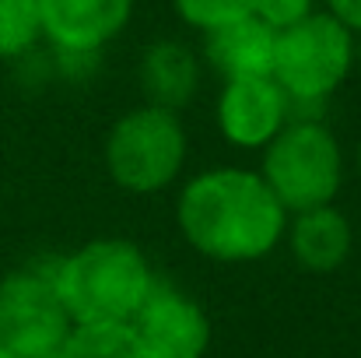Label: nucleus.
Returning <instances> with one entry per match:
<instances>
[{
  "instance_id": "nucleus-1",
  "label": "nucleus",
  "mask_w": 361,
  "mask_h": 358,
  "mask_svg": "<svg viewBox=\"0 0 361 358\" xmlns=\"http://www.w3.org/2000/svg\"><path fill=\"white\" fill-rule=\"evenodd\" d=\"M176 222L200 256L218 263H252L284 239L288 211L259 172L211 169L183 186Z\"/></svg>"
},
{
  "instance_id": "nucleus-2",
  "label": "nucleus",
  "mask_w": 361,
  "mask_h": 358,
  "mask_svg": "<svg viewBox=\"0 0 361 358\" xmlns=\"http://www.w3.org/2000/svg\"><path fill=\"white\" fill-rule=\"evenodd\" d=\"M154 270L130 239H92L60 256L53 288L74 327L130 323L154 288Z\"/></svg>"
},
{
  "instance_id": "nucleus-3",
  "label": "nucleus",
  "mask_w": 361,
  "mask_h": 358,
  "mask_svg": "<svg viewBox=\"0 0 361 358\" xmlns=\"http://www.w3.org/2000/svg\"><path fill=\"white\" fill-rule=\"evenodd\" d=\"M263 183L288 215L334 204L344 183V155L323 123H284L263 148Z\"/></svg>"
},
{
  "instance_id": "nucleus-4",
  "label": "nucleus",
  "mask_w": 361,
  "mask_h": 358,
  "mask_svg": "<svg viewBox=\"0 0 361 358\" xmlns=\"http://www.w3.org/2000/svg\"><path fill=\"white\" fill-rule=\"evenodd\" d=\"M186 126L179 113L140 106L113 123L106 137V172L126 193H158L186 165Z\"/></svg>"
},
{
  "instance_id": "nucleus-5",
  "label": "nucleus",
  "mask_w": 361,
  "mask_h": 358,
  "mask_svg": "<svg viewBox=\"0 0 361 358\" xmlns=\"http://www.w3.org/2000/svg\"><path fill=\"white\" fill-rule=\"evenodd\" d=\"M355 64V35L334 14H309L277 32L270 78L291 102H326Z\"/></svg>"
},
{
  "instance_id": "nucleus-6",
  "label": "nucleus",
  "mask_w": 361,
  "mask_h": 358,
  "mask_svg": "<svg viewBox=\"0 0 361 358\" xmlns=\"http://www.w3.org/2000/svg\"><path fill=\"white\" fill-rule=\"evenodd\" d=\"M71 330L53 281L28 267L0 278V348L11 358H56Z\"/></svg>"
},
{
  "instance_id": "nucleus-7",
  "label": "nucleus",
  "mask_w": 361,
  "mask_h": 358,
  "mask_svg": "<svg viewBox=\"0 0 361 358\" xmlns=\"http://www.w3.org/2000/svg\"><path fill=\"white\" fill-rule=\"evenodd\" d=\"M144 358H204L211 348V316L179 288L154 281L151 295L130 320Z\"/></svg>"
},
{
  "instance_id": "nucleus-8",
  "label": "nucleus",
  "mask_w": 361,
  "mask_h": 358,
  "mask_svg": "<svg viewBox=\"0 0 361 358\" xmlns=\"http://www.w3.org/2000/svg\"><path fill=\"white\" fill-rule=\"evenodd\" d=\"M288 123V99L274 78L225 81L218 99V130L228 144L256 151L267 148Z\"/></svg>"
},
{
  "instance_id": "nucleus-9",
  "label": "nucleus",
  "mask_w": 361,
  "mask_h": 358,
  "mask_svg": "<svg viewBox=\"0 0 361 358\" xmlns=\"http://www.w3.org/2000/svg\"><path fill=\"white\" fill-rule=\"evenodd\" d=\"M133 14V0H39V28L53 49L99 53Z\"/></svg>"
},
{
  "instance_id": "nucleus-10",
  "label": "nucleus",
  "mask_w": 361,
  "mask_h": 358,
  "mask_svg": "<svg viewBox=\"0 0 361 358\" xmlns=\"http://www.w3.org/2000/svg\"><path fill=\"white\" fill-rule=\"evenodd\" d=\"M284 236H288L295 263L305 267L309 274H334L337 267L348 263V256L355 249V229H351L348 215L334 204L298 211L288 222Z\"/></svg>"
},
{
  "instance_id": "nucleus-11",
  "label": "nucleus",
  "mask_w": 361,
  "mask_h": 358,
  "mask_svg": "<svg viewBox=\"0 0 361 358\" xmlns=\"http://www.w3.org/2000/svg\"><path fill=\"white\" fill-rule=\"evenodd\" d=\"M274 42H277V32H270L256 18H242V21H232L225 28L207 32L204 53H207V64L225 81L270 78V71H274Z\"/></svg>"
},
{
  "instance_id": "nucleus-12",
  "label": "nucleus",
  "mask_w": 361,
  "mask_h": 358,
  "mask_svg": "<svg viewBox=\"0 0 361 358\" xmlns=\"http://www.w3.org/2000/svg\"><path fill=\"white\" fill-rule=\"evenodd\" d=\"M197 85H200V67H197V56L183 42L161 39L144 49L140 88L147 95V106L179 113L197 95Z\"/></svg>"
},
{
  "instance_id": "nucleus-13",
  "label": "nucleus",
  "mask_w": 361,
  "mask_h": 358,
  "mask_svg": "<svg viewBox=\"0 0 361 358\" xmlns=\"http://www.w3.org/2000/svg\"><path fill=\"white\" fill-rule=\"evenodd\" d=\"M56 358H144L130 323H85L74 327Z\"/></svg>"
},
{
  "instance_id": "nucleus-14",
  "label": "nucleus",
  "mask_w": 361,
  "mask_h": 358,
  "mask_svg": "<svg viewBox=\"0 0 361 358\" xmlns=\"http://www.w3.org/2000/svg\"><path fill=\"white\" fill-rule=\"evenodd\" d=\"M39 35V0H0V60L25 56Z\"/></svg>"
},
{
  "instance_id": "nucleus-15",
  "label": "nucleus",
  "mask_w": 361,
  "mask_h": 358,
  "mask_svg": "<svg viewBox=\"0 0 361 358\" xmlns=\"http://www.w3.org/2000/svg\"><path fill=\"white\" fill-rule=\"evenodd\" d=\"M252 4L256 0H176V11L186 25L200 32H214L232 21L252 18Z\"/></svg>"
},
{
  "instance_id": "nucleus-16",
  "label": "nucleus",
  "mask_w": 361,
  "mask_h": 358,
  "mask_svg": "<svg viewBox=\"0 0 361 358\" xmlns=\"http://www.w3.org/2000/svg\"><path fill=\"white\" fill-rule=\"evenodd\" d=\"M312 14V0H256L252 18L263 21L270 32H284Z\"/></svg>"
},
{
  "instance_id": "nucleus-17",
  "label": "nucleus",
  "mask_w": 361,
  "mask_h": 358,
  "mask_svg": "<svg viewBox=\"0 0 361 358\" xmlns=\"http://www.w3.org/2000/svg\"><path fill=\"white\" fill-rule=\"evenodd\" d=\"M330 4V14L355 35L361 32V0H326Z\"/></svg>"
},
{
  "instance_id": "nucleus-18",
  "label": "nucleus",
  "mask_w": 361,
  "mask_h": 358,
  "mask_svg": "<svg viewBox=\"0 0 361 358\" xmlns=\"http://www.w3.org/2000/svg\"><path fill=\"white\" fill-rule=\"evenodd\" d=\"M358 172H361V141H358Z\"/></svg>"
},
{
  "instance_id": "nucleus-19",
  "label": "nucleus",
  "mask_w": 361,
  "mask_h": 358,
  "mask_svg": "<svg viewBox=\"0 0 361 358\" xmlns=\"http://www.w3.org/2000/svg\"><path fill=\"white\" fill-rule=\"evenodd\" d=\"M0 358H11V355H7V352H4V348H0Z\"/></svg>"
},
{
  "instance_id": "nucleus-20",
  "label": "nucleus",
  "mask_w": 361,
  "mask_h": 358,
  "mask_svg": "<svg viewBox=\"0 0 361 358\" xmlns=\"http://www.w3.org/2000/svg\"><path fill=\"white\" fill-rule=\"evenodd\" d=\"M358 60H361V46H358Z\"/></svg>"
}]
</instances>
